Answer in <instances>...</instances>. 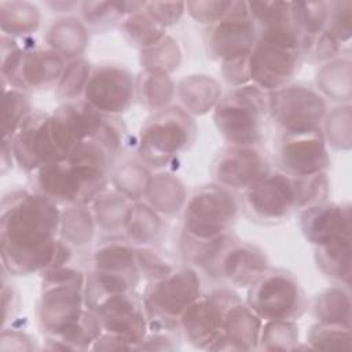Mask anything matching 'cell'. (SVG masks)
Instances as JSON below:
<instances>
[{
    "label": "cell",
    "instance_id": "6da1fadb",
    "mask_svg": "<svg viewBox=\"0 0 352 352\" xmlns=\"http://www.w3.org/2000/svg\"><path fill=\"white\" fill-rule=\"evenodd\" d=\"M59 205L44 195L14 190L1 201L0 250L3 270L30 275L66 265L72 246L59 238Z\"/></svg>",
    "mask_w": 352,
    "mask_h": 352
},
{
    "label": "cell",
    "instance_id": "7a4b0ae2",
    "mask_svg": "<svg viewBox=\"0 0 352 352\" xmlns=\"http://www.w3.org/2000/svg\"><path fill=\"white\" fill-rule=\"evenodd\" d=\"M87 275L69 264L41 272L37 322L45 336L58 337L76 326L85 309Z\"/></svg>",
    "mask_w": 352,
    "mask_h": 352
},
{
    "label": "cell",
    "instance_id": "3957f363",
    "mask_svg": "<svg viewBox=\"0 0 352 352\" xmlns=\"http://www.w3.org/2000/svg\"><path fill=\"white\" fill-rule=\"evenodd\" d=\"M16 165L29 173L66 160L77 144L65 122L54 113L33 110L10 139Z\"/></svg>",
    "mask_w": 352,
    "mask_h": 352
},
{
    "label": "cell",
    "instance_id": "277c9868",
    "mask_svg": "<svg viewBox=\"0 0 352 352\" xmlns=\"http://www.w3.org/2000/svg\"><path fill=\"white\" fill-rule=\"evenodd\" d=\"M302 36L292 30L258 32L249 54L250 82L270 94L290 84L302 62Z\"/></svg>",
    "mask_w": 352,
    "mask_h": 352
},
{
    "label": "cell",
    "instance_id": "5b68a950",
    "mask_svg": "<svg viewBox=\"0 0 352 352\" xmlns=\"http://www.w3.org/2000/svg\"><path fill=\"white\" fill-rule=\"evenodd\" d=\"M268 114V94L246 84L231 88L213 109V121L228 144L257 146L263 139Z\"/></svg>",
    "mask_w": 352,
    "mask_h": 352
},
{
    "label": "cell",
    "instance_id": "8992f818",
    "mask_svg": "<svg viewBox=\"0 0 352 352\" xmlns=\"http://www.w3.org/2000/svg\"><path fill=\"white\" fill-rule=\"evenodd\" d=\"M197 126L192 116L180 106L155 111L142 126L138 155L148 169L169 165L194 143Z\"/></svg>",
    "mask_w": 352,
    "mask_h": 352
},
{
    "label": "cell",
    "instance_id": "52a82bcc",
    "mask_svg": "<svg viewBox=\"0 0 352 352\" xmlns=\"http://www.w3.org/2000/svg\"><path fill=\"white\" fill-rule=\"evenodd\" d=\"M66 60L50 48H23L18 40L1 36V80L10 88L43 91L55 88Z\"/></svg>",
    "mask_w": 352,
    "mask_h": 352
},
{
    "label": "cell",
    "instance_id": "ba28073f",
    "mask_svg": "<svg viewBox=\"0 0 352 352\" xmlns=\"http://www.w3.org/2000/svg\"><path fill=\"white\" fill-rule=\"evenodd\" d=\"M201 294V278L194 267L175 268L165 278L148 282L142 301L150 329H179L182 314Z\"/></svg>",
    "mask_w": 352,
    "mask_h": 352
},
{
    "label": "cell",
    "instance_id": "9c48e42d",
    "mask_svg": "<svg viewBox=\"0 0 352 352\" xmlns=\"http://www.w3.org/2000/svg\"><path fill=\"white\" fill-rule=\"evenodd\" d=\"M110 175L62 160L33 172V191L63 206L88 205L107 186Z\"/></svg>",
    "mask_w": 352,
    "mask_h": 352
},
{
    "label": "cell",
    "instance_id": "30bf717a",
    "mask_svg": "<svg viewBox=\"0 0 352 352\" xmlns=\"http://www.w3.org/2000/svg\"><path fill=\"white\" fill-rule=\"evenodd\" d=\"M239 204L232 191L206 184L194 191L183 208V234L197 239H212L227 232L236 220Z\"/></svg>",
    "mask_w": 352,
    "mask_h": 352
},
{
    "label": "cell",
    "instance_id": "8fae6325",
    "mask_svg": "<svg viewBox=\"0 0 352 352\" xmlns=\"http://www.w3.org/2000/svg\"><path fill=\"white\" fill-rule=\"evenodd\" d=\"M246 304L263 320H297L307 308L297 278L285 270H268L248 292Z\"/></svg>",
    "mask_w": 352,
    "mask_h": 352
},
{
    "label": "cell",
    "instance_id": "7c38bea8",
    "mask_svg": "<svg viewBox=\"0 0 352 352\" xmlns=\"http://www.w3.org/2000/svg\"><path fill=\"white\" fill-rule=\"evenodd\" d=\"M327 111L326 99L307 84H289L268 94V116L282 133L319 129Z\"/></svg>",
    "mask_w": 352,
    "mask_h": 352
},
{
    "label": "cell",
    "instance_id": "4fadbf2b",
    "mask_svg": "<svg viewBox=\"0 0 352 352\" xmlns=\"http://www.w3.org/2000/svg\"><path fill=\"white\" fill-rule=\"evenodd\" d=\"M242 206L254 221L263 224L283 221L297 209L293 176L270 170L243 191Z\"/></svg>",
    "mask_w": 352,
    "mask_h": 352
},
{
    "label": "cell",
    "instance_id": "5bb4252c",
    "mask_svg": "<svg viewBox=\"0 0 352 352\" xmlns=\"http://www.w3.org/2000/svg\"><path fill=\"white\" fill-rule=\"evenodd\" d=\"M241 297L227 287L201 294L179 319V329L186 340L199 349H208L221 334L226 311Z\"/></svg>",
    "mask_w": 352,
    "mask_h": 352
},
{
    "label": "cell",
    "instance_id": "9a60e30c",
    "mask_svg": "<svg viewBox=\"0 0 352 352\" xmlns=\"http://www.w3.org/2000/svg\"><path fill=\"white\" fill-rule=\"evenodd\" d=\"M136 98L135 76L120 65H100L92 69L82 100L103 116L125 113Z\"/></svg>",
    "mask_w": 352,
    "mask_h": 352
},
{
    "label": "cell",
    "instance_id": "2e32d148",
    "mask_svg": "<svg viewBox=\"0 0 352 352\" xmlns=\"http://www.w3.org/2000/svg\"><path fill=\"white\" fill-rule=\"evenodd\" d=\"M257 36V28L249 16L248 1H232L230 14L208 29V54L220 62L249 55Z\"/></svg>",
    "mask_w": 352,
    "mask_h": 352
},
{
    "label": "cell",
    "instance_id": "e0dca14e",
    "mask_svg": "<svg viewBox=\"0 0 352 352\" xmlns=\"http://www.w3.org/2000/svg\"><path fill=\"white\" fill-rule=\"evenodd\" d=\"M276 162L279 170L290 176L326 172L330 166V157L320 128L300 133H282L276 148Z\"/></svg>",
    "mask_w": 352,
    "mask_h": 352
},
{
    "label": "cell",
    "instance_id": "ac0fdd59",
    "mask_svg": "<svg viewBox=\"0 0 352 352\" xmlns=\"http://www.w3.org/2000/svg\"><path fill=\"white\" fill-rule=\"evenodd\" d=\"M268 172L267 157L257 146L228 144L212 165L214 183L231 191H245Z\"/></svg>",
    "mask_w": 352,
    "mask_h": 352
},
{
    "label": "cell",
    "instance_id": "d6986e66",
    "mask_svg": "<svg viewBox=\"0 0 352 352\" xmlns=\"http://www.w3.org/2000/svg\"><path fill=\"white\" fill-rule=\"evenodd\" d=\"M92 311L98 315L104 333L124 340L133 349L150 330L143 301L136 298L133 293L111 296L99 302Z\"/></svg>",
    "mask_w": 352,
    "mask_h": 352
},
{
    "label": "cell",
    "instance_id": "ffe728a7",
    "mask_svg": "<svg viewBox=\"0 0 352 352\" xmlns=\"http://www.w3.org/2000/svg\"><path fill=\"white\" fill-rule=\"evenodd\" d=\"M270 270L265 252L256 243L232 241L209 270L234 287H250Z\"/></svg>",
    "mask_w": 352,
    "mask_h": 352
},
{
    "label": "cell",
    "instance_id": "44dd1931",
    "mask_svg": "<svg viewBox=\"0 0 352 352\" xmlns=\"http://www.w3.org/2000/svg\"><path fill=\"white\" fill-rule=\"evenodd\" d=\"M298 226L304 238L315 248L340 239H351L349 204L322 202L301 209Z\"/></svg>",
    "mask_w": 352,
    "mask_h": 352
},
{
    "label": "cell",
    "instance_id": "7402d4cb",
    "mask_svg": "<svg viewBox=\"0 0 352 352\" xmlns=\"http://www.w3.org/2000/svg\"><path fill=\"white\" fill-rule=\"evenodd\" d=\"M92 271L107 275L140 279L136 246L126 238L111 236L102 241L92 254Z\"/></svg>",
    "mask_w": 352,
    "mask_h": 352
},
{
    "label": "cell",
    "instance_id": "603a6c76",
    "mask_svg": "<svg viewBox=\"0 0 352 352\" xmlns=\"http://www.w3.org/2000/svg\"><path fill=\"white\" fill-rule=\"evenodd\" d=\"M223 96L220 82L206 74L186 76L176 84V98L190 116L212 111Z\"/></svg>",
    "mask_w": 352,
    "mask_h": 352
},
{
    "label": "cell",
    "instance_id": "cb8c5ba5",
    "mask_svg": "<svg viewBox=\"0 0 352 352\" xmlns=\"http://www.w3.org/2000/svg\"><path fill=\"white\" fill-rule=\"evenodd\" d=\"M263 320L242 300L234 302L224 314L221 333L235 345L236 351L258 349Z\"/></svg>",
    "mask_w": 352,
    "mask_h": 352
},
{
    "label": "cell",
    "instance_id": "d4e9b609",
    "mask_svg": "<svg viewBox=\"0 0 352 352\" xmlns=\"http://www.w3.org/2000/svg\"><path fill=\"white\" fill-rule=\"evenodd\" d=\"M47 48L59 54L65 60L81 58L88 47L89 34L85 23L76 16H63L55 21L44 36Z\"/></svg>",
    "mask_w": 352,
    "mask_h": 352
},
{
    "label": "cell",
    "instance_id": "484cf974",
    "mask_svg": "<svg viewBox=\"0 0 352 352\" xmlns=\"http://www.w3.org/2000/svg\"><path fill=\"white\" fill-rule=\"evenodd\" d=\"M144 202L161 216H172L184 208L187 191L183 182L173 173H151L144 192Z\"/></svg>",
    "mask_w": 352,
    "mask_h": 352
},
{
    "label": "cell",
    "instance_id": "4316f807",
    "mask_svg": "<svg viewBox=\"0 0 352 352\" xmlns=\"http://www.w3.org/2000/svg\"><path fill=\"white\" fill-rule=\"evenodd\" d=\"M316 91L333 102L351 103L352 70L349 58H334L323 63L316 72Z\"/></svg>",
    "mask_w": 352,
    "mask_h": 352
},
{
    "label": "cell",
    "instance_id": "83f0119b",
    "mask_svg": "<svg viewBox=\"0 0 352 352\" xmlns=\"http://www.w3.org/2000/svg\"><path fill=\"white\" fill-rule=\"evenodd\" d=\"M164 221L158 212H155L146 202H133L122 231L125 238L135 246H151L162 234Z\"/></svg>",
    "mask_w": 352,
    "mask_h": 352
},
{
    "label": "cell",
    "instance_id": "f1b7e54d",
    "mask_svg": "<svg viewBox=\"0 0 352 352\" xmlns=\"http://www.w3.org/2000/svg\"><path fill=\"white\" fill-rule=\"evenodd\" d=\"M315 261L319 271L337 285L349 286L352 275L351 239H340L315 248Z\"/></svg>",
    "mask_w": 352,
    "mask_h": 352
},
{
    "label": "cell",
    "instance_id": "f546056e",
    "mask_svg": "<svg viewBox=\"0 0 352 352\" xmlns=\"http://www.w3.org/2000/svg\"><path fill=\"white\" fill-rule=\"evenodd\" d=\"M312 312L319 323L351 327L349 286L336 285L320 292L314 300Z\"/></svg>",
    "mask_w": 352,
    "mask_h": 352
},
{
    "label": "cell",
    "instance_id": "4dcf8cb0",
    "mask_svg": "<svg viewBox=\"0 0 352 352\" xmlns=\"http://www.w3.org/2000/svg\"><path fill=\"white\" fill-rule=\"evenodd\" d=\"M40 10L29 1H1L0 28L4 36L21 38L33 34L40 28Z\"/></svg>",
    "mask_w": 352,
    "mask_h": 352
},
{
    "label": "cell",
    "instance_id": "1f68e13d",
    "mask_svg": "<svg viewBox=\"0 0 352 352\" xmlns=\"http://www.w3.org/2000/svg\"><path fill=\"white\" fill-rule=\"evenodd\" d=\"M54 114L65 122L77 143L95 138L104 120L103 114L94 110L82 99L65 102L54 111Z\"/></svg>",
    "mask_w": 352,
    "mask_h": 352
},
{
    "label": "cell",
    "instance_id": "d6a6232c",
    "mask_svg": "<svg viewBox=\"0 0 352 352\" xmlns=\"http://www.w3.org/2000/svg\"><path fill=\"white\" fill-rule=\"evenodd\" d=\"M92 209L88 205H69L60 209L59 238L70 246H87L92 242L96 230Z\"/></svg>",
    "mask_w": 352,
    "mask_h": 352
},
{
    "label": "cell",
    "instance_id": "836d02e7",
    "mask_svg": "<svg viewBox=\"0 0 352 352\" xmlns=\"http://www.w3.org/2000/svg\"><path fill=\"white\" fill-rule=\"evenodd\" d=\"M132 201L114 188H104L92 202L91 209L96 226L107 232L122 231Z\"/></svg>",
    "mask_w": 352,
    "mask_h": 352
},
{
    "label": "cell",
    "instance_id": "e575fe53",
    "mask_svg": "<svg viewBox=\"0 0 352 352\" xmlns=\"http://www.w3.org/2000/svg\"><path fill=\"white\" fill-rule=\"evenodd\" d=\"M144 3L146 1H82L78 8L87 28L103 29L142 10Z\"/></svg>",
    "mask_w": 352,
    "mask_h": 352
},
{
    "label": "cell",
    "instance_id": "d590c367",
    "mask_svg": "<svg viewBox=\"0 0 352 352\" xmlns=\"http://www.w3.org/2000/svg\"><path fill=\"white\" fill-rule=\"evenodd\" d=\"M136 96L146 107L158 111L169 107L176 98V84L170 74L142 72L136 78Z\"/></svg>",
    "mask_w": 352,
    "mask_h": 352
},
{
    "label": "cell",
    "instance_id": "8d00e7d4",
    "mask_svg": "<svg viewBox=\"0 0 352 352\" xmlns=\"http://www.w3.org/2000/svg\"><path fill=\"white\" fill-rule=\"evenodd\" d=\"M235 239L236 238L231 232H227L224 235H220L212 239H197L182 232V238H180L182 256L190 264L202 267L206 271H209L213 267V264L217 261L220 254L224 252V249Z\"/></svg>",
    "mask_w": 352,
    "mask_h": 352
},
{
    "label": "cell",
    "instance_id": "74e56055",
    "mask_svg": "<svg viewBox=\"0 0 352 352\" xmlns=\"http://www.w3.org/2000/svg\"><path fill=\"white\" fill-rule=\"evenodd\" d=\"M150 177L151 172L143 162L126 161L118 166H114L110 176V183L114 190L125 195L132 202H138L144 198Z\"/></svg>",
    "mask_w": 352,
    "mask_h": 352
},
{
    "label": "cell",
    "instance_id": "f35d334b",
    "mask_svg": "<svg viewBox=\"0 0 352 352\" xmlns=\"http://www.w3.org/2000/svg\"><path fill=\"white\" fill-rule=\"evenodd\" d=\"M125 40L132 45L146 50L166 36V29L158 26L142 8L131 15H126L120 23Z\"/></svg>",
    "mask_w": 352,
    "mask_h": 352
},
{
    "label": "cell",
    "instance_id": "ab89813d",
    "mask_svg": "<svg viewBox=\"0 0 352 352\" xmlns=\"http://www.w3.org/2000/svg\"><path fill=\"white\" fill-rule=\"evenodd\" d=\"M182 62V51L177 41L165 36L154 45L140 51V65L143 72H157L170 74Z\"/></svg>",
    "mask_w": 352,
    "mask_h": 352
},
{
    "label": "cell",
    "instance_id": "60d3db41",
    "mask_svg": "<svg viewBox=\"0 0 352 352\" xmlns=\"http://www.w3.org/2000/svg\"><path fill=\"white\" fill-rule=\"evenodd\" d=\"M352 107L351 103H342L323 118L320 131L326 144L336 150H349L352 144Z\"/></svg>",
    "mask_w": 352,
    "mask_h": 352
},
{
    "label": "cell",
    "instance_id": "b9f144b4",
    "mask_svg": "<svg viewBox=\"0 0 352 352\" xmlns=\"http://www.w3.org/2000/svg\"><path fill=\"white\" fill-rule=\"evenodd\" d=\"M116 158L117 155L106 144H103L96 138H91L78 142L66 160L76 165H81L111 176Z\"/></svg>",
    "mask_w": 352,
    "mask_h": 352
},
{
    "label": "cell",
    "instance_id": "7bdbcfd3",
    "mask_svg": "<svg viewBox=\"0 0 352 352\" xmlns=\"http://www.w3.org/2000/svg\"><path fill=\"white\" fill-rule=\"evenodd\" d=\"M33 111L30 99L26 92L15 88L4 89L1 111V135L3 139H12L23 121Z\"/></svg>",
    "mask_w": 352,
    "mask_h": 352
},
{
    "label": "cell",
    "instance_id": "ee69618b",
    "mask_svg": "<svg viewBox=\"0 0 352 352\" xmlns=\"http://www.w3.org/2000/svg\"><path fill=\"white\" fill-rule=\"evenodd\" d=\"M92 69L91 63L82 56L69 60L55 87V95L66 102L77 100L84 95Z\"/></svg>",
    "mask_w": 352,
    "mask_h": 352
},
{
    "label": "cell",
    "instance_id": "f6af8a7d",
    "mask_svg": "<svg viewBox=\"0 0 352 352\" xmlns=\"http://www.w3.org/2000/svg\"><path fill=\"white\" fill-rule=\"evenodd\" d=\"M298 338L296 320H265L261 327L258 349L293 351L298 346Z\"/></svg>",
    "mask_w": 352,
    "mask_h": 352
},
{
    "label": "cell",
    "instance_id": "bcb514c9",
    "mask_svg": "<svg viewBox=\"0 0 352 352\" xmlns=\"http://www.w3.org/2000/svg\"><path fill=\"white\" fill-rule=\"evenodd\" d=\"M307 344L311 349L349 351L352 346L351 327L316 322L307 333Z\"/></svg>",
    "mask_w": 352,
    "mask_h": 352
},
{
    "label": "cell",
    "instance_id": "7dc6e473",
    "mask_svg": "<svg viewBox=\"0 0 352 352\" xmlns=\"http://www.w3.org/2000/svg\"><path fill=\"white\" fill-rule=\"evenodd\" d=\"M297 22L302 41L318 36L327 28L329 3L326 1H294ZM302 51V48H301Z\"/></svg>",
    "mask_w": 352,
    "mask_h": 352
},
{
    "label": "cell",
    "instance_id": "c3c4849f",
    "mask_svg": "<svg viewBox=\"0 0 352 352\" xmlns=\"http://www.w3.org/2000/svg\"><path fill=\"white\" fill-rule=\"evenodd\" d=\"M297 209H304L327 201L330 184L326 172L309 176H293Z\"/></svg>",
    "mask_w": 352,
    "mask_h": 352
},
{
    "label": "cell",
    "instance_id": "681fc988",
    "mask_svg": "<svg viewBox=\"0 0 352 352\" xmlns=\"http://www.w3.org/2000/svg\"><path fill=\"white\" fill-rule=\"evenodd\" d=\"M341 43L327 30L302 41V58L326 63L340 55Z\"/></svg>",
    "mask_w": 352,
    "mask_h": 352
},
{
    "label": "cell",
    "instance_id": "f907efd6",
    "mask_svg": "<svg viewBox=\"0 0 352 352\" xmlns=\"http://www.w3.org/2000/svg\"><path fill=\"white\" fill-rule=\"evenodd\" d=\"M136 263L140 278L154 282L169 275L175 267L150 246H136Z\"/></svg>",
    "mask_w": 352,
    "mask_h": 352
},
{
    "label": "cell",
    "instance_id": "816d5d0a",
    "mask_svg": "<svg viewBox=\"0 0 352 352\" xmlns=\"http://www.w3.org/2000/svg\"><path fill=\"white\" fill-rule=\"evenodd\" d=\"M326 30L340 43L349 41L352 34V1L329 3V22Z\"/></svg>",
    "mask_w": 352,
    "mask_h": 352
},
{
    "label": "cell",
    "instance_id": "f5cc1de1",
    "mask_svg": "<svg viewBox=\"0 0 352 352\" xmlns=\"http://www.w3.org/2000/svg\"><path fill=\"white\" fill-rule=\"evenodd\" d=\"M231 4L228 0H195L187 1L186 10L194 21L210 26L230 14Z\"/></svg>",
    "mask_w": 352,
    "mask_h": 352
},
{
    "label": "cell",
    "instance_id": "db71d44e",
    "mask_svg": "<svg viewBox=\"0 0 352 352\" xmlns=\"http://www.w3.org/2000/svg\"><path fill=\"white\" fill-rule=\"evenodd\" d=\"M146 14L161 28L176 25L186 12L184 1H150L144 3Z\"/></svg>",
    "mask_w": 352,
    "mask_h": 352
},
{
    "label": "cell",
    "instance_id": "11a10c76",
    "mask_svg": "<svg viewBox=\"0 0 352 352\" xmlns=\"http://www.w3.org/2000/svg\"><path fill=\"white\" fill-rule=\"evenodd\" d=\"M126 136V128L120 117L117 116H104L103 124L96 133V139L106 144L116 155L122 150Z\"/></svg>",
    "mask_w": 352,
    "mask_h": 352
},
{
    "label": "cell",
    "instance_id": "9f6ffc18",
    "mask_svg": "<svg viewBox=\"0 0 352 352\" xmlns=\"http://www.w3.org/2000/svg\"><path fill=\"white\" fill-rule=\"evenodd\" d=\"M221 76L231 88L250 84L249 55L236 56L221 62Z\"/></svg>",
    "mask_w": 352,
    "mask_h": 352
},
{
    "label": "cell",
    "instance_id": "6f0895ef",
    "mask_svg": "<svg viewBox=\"0 0 352 352\" xmlns=\"http://www.w3.org/2000/svg\"><path fill=\"white\" fill-rule=\"evenodd\" d=\"M33 341L34 340L29 334L4 326L0 334V351H33L36 348Z\"/></svg>",
    "mask_w": 352,
    "mask_h": 352
},
{
    "label": "cell",
    "instance_id": "680465c9",
    "mask_svg": "<svg viewBox=\"0 0 352 352\" xmlns=\"http://www.w3.org/2000/svg\"><path fill=\"white\" fill-rule=\"evenodd\" d=\"M19 305V297L18 292L11 283L6 282V278L1 280V308H3V327L7 324V322L14 316V314L18 311Z\"/></svg>",
    "mask_w": 352,
    "mask_h": 352
},
{
    "label": "cell",
    "instance_id": "91938a15",
    "mask_svg": "<svg viewBox=\"0 0 352 352\" xmlns=\"http://www.w3.org/2000/svg\"><path fill=\"white\" fill-rule=\"evenodd\" d=\"M176 345L173 344V340L169 337V334L164 331L153 330V333H147V336L143 338V341L136 346V349H161V351H172Z\"/></svg>",
    "mask_w": 352,
    "mask_h": 352
},
{
    "label": "cell",
    "instance_id": "94428289",
    "mask_svg": "<svg viewBox=\"0 0 352 352\" xmlns=\"http://www.w3.org/2000/svg\"><path fill=\"white\" fill-rule=\"evenodd\" d=\"M91 349H95V351H120V349H133V348L129 344H126L124 340L103 331L98 337V340L92 344Z\"/></svg>",
    "mask_w": 352,
    "mask_h": 352
},
{
    "label": "cell",
    "instance_id": "6125c7cd",
    "mask_svg": "<svg viewBox=\"0 0 352 352\" xmlns=\"http://www.w3.org/2000/svg\"><path fill=\"white\" fill-rule=\"evenodd\" d=\"M12 162H15V160L11 148V142L10 139H3L1 140V166H0L1 175H4L7 170L12 168Z\"/></svg>",
    "mask_w": 352,
    "mask_h": 352
},
{
    "label": "cell",
    "instance_id": "be15d7a7",
    "mask_svg": "<svg viewBox=\"0 0 352 352\" xmlns=\"http://www.w3.org/2000/svg\"><path fill=\"white\" fill-rule=\"evenodd\" d=\"M48 7H51L52 10H55L56 12H67L70 11L72 8L74 7H78L80 3H76V1H50L47 3Z\"/></svg>",
    "mask_w": 352,
    "mask_h": 352
}]
</instances>
